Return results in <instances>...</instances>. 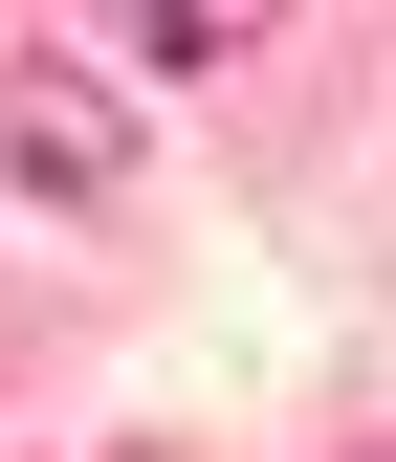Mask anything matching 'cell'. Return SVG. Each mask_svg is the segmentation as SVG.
Listing matches in <instances>:
<instances>
[{
    "instance_id": "cell-1",
    "label": "cell",
    "mask_w": 396,
    "mask_h": 462,
    "mask_svg": "<svg viewBox=\"0 0 396 462\" xmlns=\"http://www.w3.org/2000/svg\"><path fill=\"white\" fill-rule=\"evenodd\" d=\"M0 177H23L44 220H110V199H133V110H110V67L0 44Z\"/></svg>"
}]
</instances>
